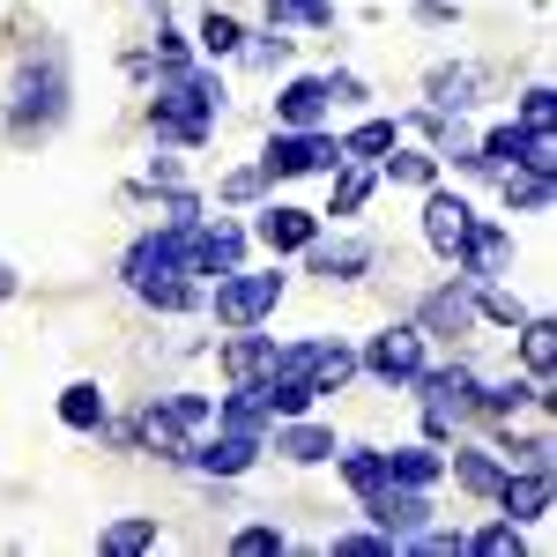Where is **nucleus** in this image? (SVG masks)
<instances>
[{"instance_id": "47", "label": "nucleus", "mask_w": 557, "mask_h": 557, "mask_svg": "<svg viewBox=\"0 0 557 557\" xmlns=\"http://www.w3.org/2000/svg\"><path fill=\"white\" fill-rule=\"evenodd\" d=\"M0 298H15V268L8 260H0Z\"/></svg>"}, {"instance_id": "15", "label": "nucleus", "mask_w": 557, "mask_h": 557, "mask_svg": "<svg viewBox=\"0 0 557 557\" xmlns=\"http://www.w3.org/2000/svg\"><path fill=\"white\" fill-rule=\"evenodd\" d=\"M268 446H275L283 461H298V469H312V461H335V431H327V424H305V417L268 424Z\"/></svg>"}, {"instance_id": "19", "label": "nucleus", "mask_w": 557, "mask_h": 557, "mask_svg": "<svg viewBox=\"0 0 557 557\" xmlns=\"http://www.w3.org/2000/svg\"><path fill=\"white\" fill-rule=\"evenodd\" d=\"M475 89H483V67H469V60H461V67H431V75H424L431 112H446V120H454V112H469Z\"/></svg>"}, {"instance_id": "37", "label": "nucleus", "mask_w": 557, "mask_h": 557, "mask_svg": "<svg viewBox=\"0 0 557 557\" xmlns=\"http://www.w3.org/2000/svg\"><path fill=\"white\" fill-rule=\"evenodd\" d=\"M491 454H498L506 469H550V438H513V431H506Z\"/></svg>"}, {"instance_id": "8", "label": "nucleus", "mask_w": 557, "mask_h": 557, "mask_svg": "<svg viewBox=\"0 0 557 557\" xmlns=\"http://www.w3.org/2000/svg\"><path fill=\"white\" fill-rule=\"evenodd\" d=\"M364 520H372L380 535H394V543H409L431 520V498L417 483H380V491H364Z\"/></svg>"}, {"instance_id": "28", "label": "nucleus", "mask_w": 557, "mask_h": 557, "mask_svg": "<svg viewBox=\"0 0 557 557\" xmlns=\"http://www.w3.org/2000/svg\"><path fill=\"white\" fill-rule=\"evenodd\" d=\"M394 141H401V127H394V120H364V127L343 134V164H380Z\"/></svg>"}, {"instance_id": "33", "label": "nucleus", "mask_w": 557, "mask_h": 557, "mask_svg": "<svg viewBox=\"0 0 557 557\" xmlns=\"http://www.w3.org/2000/svg\"><path fill=\"white\" fill-rule=\"evenodd\" d=\"M335 172H343V178H335V209H327V215H357L364 201H372L380 172H372V164H335Z\"/></svg>"}, {"instance_id": "16", "label": "nucleus", "mask_w": 557, "mask_h": 557, "mask_svg": "<svg viewBox=\"0 0 557 557\" xmlns=\"http://www.w3.org/2000/svg\"><path fill=\"white\" fill-rule=\"evenodd\" d=\"M506 253H513V238H506L498 223H475V231H469V246H461V260H454V268H461V283L475 290V283H498Z\"/></svg>"}, {"instance_id": "35", "label": "nucleus", "mask_w": 557, "mask_h": 557, "mask_svg": "<svg viewBox=\"0 0 557 557\" xmlns=\"http://www.w3.org/2000/svg\"><path fill=\"white\" fill-rule=\"evenodd\" d=\"M194 38H201V52H209V60H231V52H238V45H246V30H238V23H231V15H201V30H194Z\"/></svg>"}, {"instance_id": "5", "label": "nucleus", "mask_w": 557, "mask_h": 557, "mask_svg": "<svg viewBox=\"0 0 557 557\" xmlns=\"http://www.w3.org/2000/svg\"><path fill=\"white\" fill-rule=\"evenodd\" d=\"M343 164V141L320 127H275L268 141V157H260V172L268 178H298V172H335Z\"/></svg>"}, {"instance_id": "12", "label": "nucleus", "mask_w": 557, "mask_h": 557, "mask_svg": "<svg viewBox=\"0 0 557 557\" xmlns=\"http://www.w3.org/2000/svg\"><path fill=\"white\" fill-rule=\"evenodd\" d=\"M409 386L424 394V409L454 417V424H461V417L475 409V372H469V364H424V372H417Z\"/></svg>"}, {"instance_id": "11", "label": "nucleus", "mask_w": 557, "mask_h": 557, "mask_svg": "<svg viewBox=\"0 0 557 557\" xmlns=\"http://www.w3.org/2000/svg\"><path fill=\"white\" fill-rule=\"evenodd\" d=\"M424 194H431V186H424ZM469 231H475V209L461 201V194H431V201H424V238H431V253H438V260H461Z\"/></svg>"}, {"instance_id": "2", "label": "nucleus", "mask_w": 557, "mask_h": 557, "mask_svg": "<svg viewBox=\"0 0 557 557\" xmlns=\"http://www.w3.org/2000/svg\"><path fill=\"white\" fill-rule=\"evenodd\" d=\"M215 112H223V83L201 75V67H172L164 89H157V104H149V127L178 141V149H201L215 134Z\"/></svg>"}, {"instance_id": "36", "label": "nucleus", "mask_w": 557, "mask_h": 557, "mask_svg": "<svg viewBox=\"0 0 557 557\" xmlns=\"http://www.w3.org/2000/svg\"><path fill=\"white\" fill-rule=\"evenodd\" d=\"M475 312L498 320V327H520V320H528V305H520L513 290H498V283H475Z\"/></svg>"}, {"instance_id": "13", "label": "nucleus", "mask_w": 557, "mask_h": 557, "mask_svg": "<svg viewBox=\"0 0 557 557\" xmlns=\"http://www.w3.org/2000/svg\"><path fill=\"white\" fill-rule=\"evenodd\" d=\"M134 438H141L149 454H164V461H186V446H194L201 431H194V424H186V417L172 409V394H157V401L141 409V424H134Z\"/></svg>"}, {"instance_id": "30", "label": "nucleus", "mask_w": 557, "mask_h": 557, "mask_svg": "<svg viewBox=\"0 0 557 557\" xmlns=\"http://www.w3.org/2000/svg\"><path fill=\"white\" fill-rule=\"evenodd\" d=\"M97 550L104 557H134V550H157V520L134 513V520H112L104 535H97Z\"/></svg>"}, {"instance_id": "32", "label": "nucleus", "mask_w": 557, "mask_h": 557, "mask_svg": "<svg viewBox=\"0 0 557 557\" xmlns=\"http://www.w3.org/2000/svg\"><path fill=\"white\" fill-rule=\"evenodd\" d=\"M335 454H343V446H335ZM343 483L357 491V498L380 491V483H386V454H380V446H349V454H343Z\"/></svg>"}, {"instance_id": "31", "label": "nucleus", "mask_w": 557, "mask_h": 557, "mask_svg": "<svg viewBox=\"0 0 557 557\" xmlns=\"http://www.w3.org/2000/svg\"><path fill=\"white\" fill-rule=\"evenodd\" d=\"M60 424L67 431H104V394L89 380H75L67 394H60Z\"/></svg>"}, {"instance_id": "27", "label": "nucleus", "mask_w": 557, "mask_h": 557, "mask_svg": "<svg viewBox=\"0 0 557 557\" xmlns=\"http://www.w3.org/2000/svg\"><path fill=\"white\" fill-rule=\"evenodd\" d=\"M349 380H357V349L349 343H312V386H320V394H343Z\"/></svg>"}, {"instance_id": "1", "label": "nucleus", "mask_w": 557, "mask_h": 557, "mask_svg": "<svg viewBox=\"0 0 557 557\" xmlns=\"http://www.w3.org/2000/svg\"><path fill=\"white\" fill-rule=\"evenodd\" d=\"M120 275H127V290L141 305H157V312H194L201 305V275H186V253H178V231H149V238H134L127 260H120Z\"/></svg>"}, {"instance_id": "22", "label": "nucleus", "mask_w": 557, "mask_h": 557, "mask_svg": "<svg viewBox=\"0 0 557 557\" xmlns=\"http://www.w3.org/2000/svg\"><path fill=\"white\" fill-rule=\"evenodd\" d=\"M446 469H454V483L475 491V498H491V491L506 483V461H498L491 446H454V461H446Z\"/></svg>"}, {"instance_id": "44", "label": "nucleus", "mask_w": 557, "mask_h": 557, "mask_svg": "<svg viewBox=\"0 0 557 557\" xmlns=\"http://www.w3.org/2000/svg\"><path fill=\"white\" fill-rule=\"evenodd\" d=\"M260 186H268V172H260V164H253V172H231V178H223V194H231V201H253Z\"/></svg>"}, {"instance_id": "10", "label": "nucleus", "mask_w": 557, "mask_h": 557, "mask_svg": "<svg viewBox=\"0 0 557 557\" xmlns=\"http://www.w3.org/2000/svg\"><path fill=\"white\" fill-rule=\"evenodd\" d=\"M253 238L275 260H283V253H305V246L320 238V215H312V209H290V201H268V209L253 215Z\"/></svg>"}, {"instance_id": "41", "label": "nucleus", "mask_w": 557, "mask_h": 557, "mask_svg": "<svg viewBox=\"0 0 557 557\" xmlns=\"http://www.w3.org/2000/svg\"><path fill=\"white\" fill-rule=\"evenodd\" d=\"M409 550H424V557H461V528H417V535H409Z\"/></svg>"}, {"instance_id": "43", "label": "nucleus", "mask_w": 557, "mask_h": 557, "mask_svg": "<svg viewBox=\"0 0 557 557\" xmlns=\"http://www.w3.org/2000/svg\"><path fill=\"white\" fill-rule=\"evenodd\" d=\"M164 223H172V231H186V223H201V201H194L186 186H164Z\"/></svg>"}, {"instance_id": "39", "label": "nucleus", "mask_w": 557, "mask_h": 557, "mask_svg": "<svg viewBox=\"0 0 557 557\" xmlns=\"http://www.w3.org/2000/svg\"><path fill=\"white\" fill-rule=\"evenodd\" d=\"M231 550H238V557H275V550H283V528L253 520V528H238V535H231Z\"/></svg>"}, {"instance_id": "3", "label": "nucleus", "mask_w": 557, "mask_h": 557, "mask_svg": "<svg viewBox=\"0 0 557 557\" xmlns=\"http://www.w3.org/2000/svg\"><path fill=\"white\" fill-rule=\"evenodd\" d=\"M223 327H260L275 305H283V268H231L215 275V298H201Z\"/></svg>"}, {"instance_id": "25", "label": "nucleus", "mask_w": 557, "mask_h": 557, "mask_svg": "<svg viewBox=\"0 0 557 557\" xmlns=\"http://www.w3.org/2000/svg\"><path fill=\"white\" fill-rule=\"evenodd\" d=\"M498 194H506V209L543 215L550 209V172H520V164H506V172H498Z\"/></svg>"}, {"instance_id": "4", "label": "nucleus", "mask_w": 557, "mask_h": 557, "mask_svg": "<svg viewBox=\"0 0 557 557\" xmlns=\"http://www.w3.org/2000/svg\"><path fill=\"white\" fill-rule=\"evenodd\" d=\"M60 112H67V75H60V60L45 52V60H30V67L15 75L8 127H15V134H45V127H60Z\"/></svg>"}, {"instance_id": "38", "label": "nucleus", "mask_w": 557, "mask_h": 557, "mask_svg": "<svg viewBox=\"0 0 557 557\" xmlns=\"http://www.w3.org/2000/svg\"><path fill=\"white\" fill-rule=\"evenodd\" d=\"M268 23H335V0H268Z\"/></svg>"}, {"instance_id": "24", "label": "nucleus", "mask_w": 557, "mask_h": 557, "mask_svg": "<svg viewBox=\"0 0 557 557\" xmlns=\"http://www.w3.org/2000/svg\"><path fill=\"white\" fill-rule=\"evenodd\" d=\"M528 401H543V409H550L557 394H550V386H520V380H498V386L475 380V409H483V417H520Z\"/></svg>"}, {"instance_id": "6", "label": "nucleus", "mask_w": 557, "mask_h": 557, "mask_svg": "<svg viewBox=\"0 0 557 557\" xmlns=\"http://www.w3.org/2000/svg\"><path fill=\"white\" fill-rule=\"evenodd\" d=\"M178 253H186V275H231L246 260V223H223V215H201L178 231Z\"/></svg>"}, {"instance_id": "46", "label": "nucleus", "mask_w": 557, "mask_h": 557, "mask_svg": "<svg viewBox=\"0 0 557 557\" xmlns=\"http://www.w3.org/2000/svg\"><path fill=\"white\" fill-rule=\"evenodd\" d=\"M327 97H335V104H357L364 83H357V75H327Z\"/></svg>"}, {"instance_id": "34", "label": "nucleus", "mask_w": 557, "mask_h": 557, "mask_svg": "<svg viewBox=\"0 0 557 557\" xmlns=\"http://www.w3.org/2000/svg\"><path fill=\"white\" fill-rule=\"evenodd\" d=\"M461 550H475V557H520L528 543H520V520H491V528L461 535Z\"/></svg>"}, {"instance_id": "9", "label": "nucleus", "mask_w": 557, "mask_h": 557, "mask_svg": "<svg viewBox=\"0 0 557 557\" xmlns=\"http://www.w3.org/2000/svg\"><path fill=\"white\" fill-rule=\"evenodd\" d=\"M260 454H268V438H253V431H223V424H215V438H194V446H186V469L223 475V483H231V475L253 469Z\"/></svg>"}, {"instance_id": "29", "label": "nucleus", "mask_w": 557, "mask_h": 557, "mask_svg": "<svg viewBox=\"0 0 557 557\" xmlns=\"http://www.w3.org/2000/svg\"><path fill=\"white\" fill-rule=\"evenodd\" d=\"M380 178H394V186H431V178H438V157H431V149H401V141H394V149L380 157Z\"/></svg>"}, {"instance_id": "18", "label": "nucleus", "mask_w": 557, "mask_h": 557, "mask_svg": "<svg viewBox=\"0 0 557 557\" xmlns=\"http://www.w3.org/2000/svg\"><path fill=\"white\" fill-rule=\"evenodd\" d=\"M327 75H298V83H283V97H275V127H320L327 120Z\"/></svg>"}, {"instance_id": "17", "label": "nucleus", "mask_w": 557, "mask_h": 557, "mask_svg": "<svg viewBox=\"0 0 557 557\" xmlns=\"http://www.w3.org/2000/svg\"><path fill=\"white\" fill-rule=\"evenodd\" d=\"M491 498L506 506V520H543L550 513V469H506V483Z\"/></svg>"}, {"instance_id": "42", "label": "nucleus", "mask_w": 557, "mask_h": 557, "mask_svg": "<svg viewBox=\"0 0 557 557\" xmlns=\"http://www.w3.org/2000/svg\"><path fill=\"white\" fill-rule=\"evenodd\" d=\"M394 550H401V543L380 535V528H372V535H335V557H394Z\"/></svg>"}, {"instance_id": "20", "label": "nucleus", "mask_w": 557, "mask_h": 557, "mask_svg": "<svg viewBox=\"0 0 557 557\" xmlns=\"http://www.w3.org/2000/svg\"><path fill=\"white\" fill-rule=\"evenodd\" d=\"M312 253V275H327V283H357L364 268H372V238H335V246H305Z\"/></svg>"}, {"instance_id": "26", "label": "nucleus", "mask_w": 557, "mask_h": 557, "mask_svg": "<svg viewBox=\"0 0 557 557\" xmlns=\"http://www.w3.org/2000/svg\"><path fill=\"white\" fill-rule=\"evenodd\" d=\"M520 357H528L535 386H550V364H557V327L543 320V312H528V320H520Z\"/></svg>"}, {"instance_id": "23", "label": "nucleus", "mask_w": 557, "mask_h": 557, "mask_svg": "<svg viewBox=\"0 0 557 557\" xmlns=\"http://www.w3.org/2000/svg\"><path fill=\"white\" fill-rule=\"evenodd\" d=\"M438 475H446V454H438V446H394V454H386V483H417V491H431V483H438Z\"/></svg>"}, {"instance_id": "21", "label": "nucleus", "mask_w": 557, "mask_h": 557, "mask_svg": "<svg viewBox=\"0 0 557 557\" xmlns=\"http://www.w3.org/2000/svg\"><path fill=\"white\" fill-rule=\"evenodd\" d=\"M275 364V335H253V327H238L231 343H223V380H260Z\"/></svg>"}, {"instance_id": "7", "label": "nucleus", "mask_w": 557, "mask_h": 557, "mask_svg": "<svg viewBox=\"0 0 557 557\" xmlns=\"http://www.w3.org/2000/svg\"><path fill=\"white\" fill-rule=\"evenodd\" d=\"M372 380H386V386H409L417 372H424V327L417 320H401V327H380L372 335V349L357 357Z\"/></svg>"}, {"instance_id": "45", "label": "nucleus", "mask_w": 557, "mask_h": 557, "mask_svg": "<svg viewBox=\"0 0 557 557\" xmlns=\"http://www.w3.org/2000/svg\"><path fill=\"white\" fill-rule=\"evenodd\" d=\"M275 60H290V38H260L253 45V67H275Z\"/></svg>"}, {"instance_id": "40", "label": "nucleus", "mask_w": 557, "mask_h": 557, "mask_svg": "<svg viewBox=\"0 0 557 557\" xmlns=\"http://www.w3.org/2000/svg\"><path fill=\"white\" fill-rule=\"evenodd\" d=\"M550 120H557V89L550 83L520 89V127H550Z\"/></svg>"}, {"instance_id": "14", "label": "nucleus", "mask_w": 557, "mask_h": 557, "mask_svg": "<svg viewBox=\"0 0 557 557\" xmlns=\"http://www.w3.org/2000/svg\"><path fill=\"white\" fill-rule=\"evenodd\" d=\"M417 327H424V343H431V335H469V327H475V290H469V283L431 290V298L417 305Z\"/></svg>"}]
</instances>
